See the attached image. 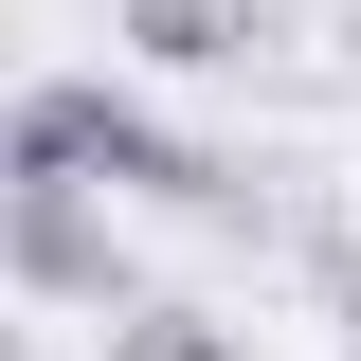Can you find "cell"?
Returning a JSON list of instances; mask_svg holds the SVG:
<instances>
[{
    "instance_id": "5b68a950",
    "label": "cell",
    "mask_w": 361,
    "mask_h": 361,
    "mask_svg": "<svg viewBox=\"0 0 361 361\" xmlns=\"http://www.w3.org/2000/svg\"><path fill=\"white\" fill-rule=\"evenodd\" d=\"M0 361H37V343H18V325H0Z\"/></svg>"
},
{
    "instance_id": "6da1fadb",
    "label": "cell",
    "mask_w": 361,
    "mask_h": 361,
    "mask_svg": "<svg viewBox=\"0 0 361 361\" xmlns=\"http://www.w3.org/2000/svg\"><path fill=\"white\" fill-rule=\"evenodd\" d=\"M0 180H73V199H163V217H235L253 180L199 127H163L127 73H18L0 90Z\"/></svg>"
},
{
    "instance_id": "7a4b0ae2",
    "label": "cell",
    "mask_w": 361,
    "mask_h": 361,
    "mask_svg": "<svg viewBox=\"0 0 361 361\" xmlns=\"http://www.w3.org/2000/svg\"><path fill=\"white\" fill-rule=\"evenodd\" d=\"M0 271L37 307H145L127 289V199H73V180H0Z\"/></svg>"
},
{
    "instance_id": "3957f363",
    "label": "cell",
    "mask_w": 361,
    "mask_h": 361,
    "mask_svg": "<svg viewBox=\"0 0 361 361\" xmlns=\"http://www.w3.org/2000/svg\"><path fill=\"white\" fill-rule=\"evenodd\" d=\"M109 37H127L145 73H253L271 0H109Z\"/></svg>"
},
{
    "instance_id": "277c9868",
    "label": "cell",
    "mask_w": 361,
    "mask_h": 361,
    "mask_svg": "<svg viewBox=\"0 0 361 361\" xmlns=\"http://www.w3.org/2000/svg\"><path fill=\"white\" fill-rule=\"evenodd\" d=\"M109 361H253V343H235L217 307H163V289H145V307H109Z\"/></svg>"
},
{
    "instance_id": "8992f818",
    "label": "cell",
    "mask_w": 361,
    "mask_h": 361,
    "mask_svg": "<svg viewBox=\"0 0 361 361\" xmlns=\"http://www.w3.org/2000/svg\"><path fill=\"white\" fill-rule=\"evenodd\" d=\"M343 361H361V325H343Z\"/></svg>"
}]
</instances>
